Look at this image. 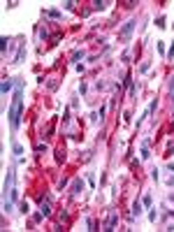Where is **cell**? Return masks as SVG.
<instances>
[{
	"label": "cell",
	"mask_w": 174,
	"mask_h": 232,
	"mask_svg": "<svg viewBox=\"0 0 174 232\" xmlns=\"http://www.w3.org/2000/svg\"><path fill=\"white\" fill-rule=\"evenodd\" d=\"M21 109H23V84L16 81V91H14V95H12V105H10V109H7V118H10L12 132H16L19 126H21Z\"/></svg>",
	"instance_id": "6da1fadb"
},
{
	"label": "cell",
	"mask_w": 174,
	"mask_h": 232,
	"mask_svg": "<svg viewBox=\"0 0 174 232\" xmlns=\"http://www.w3.org/2000/svg\"><path fill=\"white\" fill-rule=\"evenodd\" d=\"M12 188H14V165H12V167L7 169V174H5V181H2V197L10 195Z\"/></svg>",
	"instance_id": "7a4b0ae2"
},
{
	"label": "cell",
	"mask_w": 174,
	"mask_h": 232,
	"mask_svg": "<svg viewBox=\"0 0 174 232\" xmlns=\"http://www.w3.org/2000/svg\"><path fill=\"white\" fill-rule=\"evenodd\" d=\"M135 26H137V21H135V19H130L128 23H123V28L118 30V40H121V42H128V40H130V35H132V30H135Z\"/></svg>",
	"instance_id": "3957f363"
},
{
	"label": "cell",
	"mask_w": 174,
	"mask_h": 232,
	"mask_svg": "<svg viewBox=\"0 0 174 232\" xmlns=\"http://www.w3.org/2000/svg\"><path fill=\"white\" fill-rule=\"evenodd\" d=\"M149 146H151V137H144L142 139V149H139V158H142V160H149V158H151Z\"/></svg>",
	"instance_id": "277c9868"
},
{
	"label": "cell",
	"mask_w": 174,
	"mask_h": 232,
	"mask_svg": "<svg viewBox=\"0 0 174 232\" xmlns=\"http://www.w3.org/2000/svg\"><path fill=\"white\" fill-rule=\"evenodd\" d=\"M40 211H42L44 216H51V204H49V197H42V200H40Z\"/></svg>",
	"instance_id": "5b68a950"
},
{
	"label": "cell",
	"mask_w": 174,
	"mask_h": 232,
	"mask_svg": "<svg viewBox=\"0 0 174 232\" xmlns=\"http://www.w3.org/2000/svg\"><path fill=\"white\" fill-rule=\"evenodd\" d=\"M142 207H144V204H142L139 200H135V202H132V211H130V214H132V218H135V216H142V211H144Z\"/></svg>",
	"instance_id": "8992f818"
},
{
	"label": "cell",
	"mask_w": 174,
	"mask_h": 232,
	"mask_svg": "<svg viewBox=\"0 0 174 232\" xmlns=\"http://www.w3.org/2000/svg\"><path fill=\"white\" fill-rule=\"evenodd\" d=\"M23 58H26V42L19 47V53H16V58H14V63L19 65V63H23Z\"/></svg>",
	"instance_id": "52a82bcc"
},
{
	"label": "cell",
	"mask_w": 174,
	"mask_h": 232,
	"mask_svg": "<svg viewBox=\"0 0 174 232\" xmlns=\"http://www.w3.org/2000/svg\"><path fill=\"white\" fill-rule=\"evenodd\" d=\"M84 56H86V51H84V49H77V51L72 53V60H70V63H72V65H77V63H79V60H81Z\"/></svg>",
	"instance_id": "ba28073f"
},
{
	"label": "cell",
	"mask_w": 174,
	"mask_h": 232,
	"mask_svg": "<svg viewBox=\"0 0 174 232\" xmlns=\"http://www.w3.org/2000/svg\"><path fill=\"white\" fill-rule=\"evenodd\" d=\"M81 190H84V181H81V179H74L72 181V193H74V195H79Z\"/></svg>",
	"instance_id": "9c48e42d"
},
{
	"label": "cell",
	"mask_w": 174,
	"mask_h": 232,
	"mask_svg": "<svg viewBox=\"0 0 174 232\" xmlns=\"http://www.w3.org/2000/svg\"><path fill=\"white\" fill-rule=\"evenodd\" d=\"M14 84H16V81H12V79H5V81H2V86H0L2 95H7V93H10V91H12V86H14Z\"/></svg>",
	"instance_id": "30bf717a"
},
{
	"label": "cell",
	"mask_w": 174,
	"mask_h": 232,
	"mask_svg": "<svg viewBox=\"0 0 174 232\" xmlns=\"http://www.w3.org/2000/svg\"><path fill=\"white\" fill-rule=\"evenodd\" d=\"M114 227H116V214L111 211V214H109V221H107V225H105V230H107V232H111Z\"/></svg>",
	"instance_id": "8fae6325"
},
{
	"label": "cell",
	"mask_w": 174,
	"mask_h": 232,
	"mask_svg": "<svg viewBox=\"0 0 174 232\" xmlns=\"http://www.w3.org/2000/svg\"><path fill=\"white\" fill-rule=\"evenodd\" d=\"M2 211H5V214H10V211H14V200H10V197H5V202H2Z\"/></svg>",
	"instance_id": "7c38bea8"
},
{
	"label": "cell",
	"mask_w": 174,
	"mask_h": 232,
	"mask_svg": "<svg viewBox=\"0 0 174 232\" xmlns=\"http://www.w3.org/2000/svg\"><path fill=\"white\" fill-rule=\"evenodd\" d=\"M12 151H14V156H16V158H23V146H21V144H12Z\"/></svg>",
	"instance_id": "4fadbf2b"
},
{
	"label": "cell",
	"mask_w": 174,
	"mask_h": 232,
	"mask_svg": "<svg viewBox=\"0 0 174 232\" xmlns=\"http://www.w3.org/2000/svg\"><path fill=\"white\" fill-rule=\"evenodd\" d=\"M165 21H167V19H165V14H160L158 19H156V26H158L160 30H165V28H167V23H165Z\"/></svg>",
	"instance_id": "5bb4252c"
},
{
	"label": "cell",
	"mask_w": 174,
	"mask_h": 232,
	"mask_svg": "<svg viewBox=\"0 0 174 232\" xmlns=\"http://www.w3.org/2000/svg\"><path fill=\"white\" fill-rule=\"evenodd\" d=\"M107 5H109L107 0H95V2H93V10H98V12H100V10H105Z\"/></svg>",
	"instance_id": "9a60e30c"
},
{
	"label": "cell",
	"mask_w": 174,
	"mask_h": 232,
	"mask_svg": "<svg viewBox=\"0 0 174 232\" xmlns=\"http://www.w3.org/2000/svg\"><path fill=\"white\" fill-rule=\"evenodd\" d=\"M142 204L146 207V209H151V207H153V200H151V195H149V193H146V195L142 197Z\"/></svg>",
	"instance_id": "2e32d148"
},
{
	"label": "cell",
	"mask_w": 174,
	"mask_h": 232,
	"mask_svg": "<svg viewBox=\"0 0 174 232\" xmlns=\"http://www.w3.org/2000/svg\"><path fill=\"white\" fill-rule=\"evenodd\" d=\"M156 47H158L160 56H165V58H167V51H165V42H163V40H158V42H156Z\"/></svg>",
	"instance_id": "e0dca14e"
},
{
	"label": "cell",
	"mask_w": 174,
	"mask_h": 232,
	"mask_svg": "<svg viewBox=\"0 0 174 232\" xmlns=\"http://www.w3.org/2000/svg\"><path fill=\"white\" fill-rule=\"evenodd\" d=\"M7 47H10V37L5 35V37H2V40H0V49H2V53L7 51Z\"/></svg>",
	"instance_id": "ac0fdd59"
},
{
	"label": "cell",
	"mask_w": 174,
	"mask_h": 232,
	"mask_svg": "<svg viewBox=\"0 0 174 232\" xmlns=\"http://www.w3.org/2000/svg\"><path fill=\"white\" fill-rule=\"evenodd\" d=\"M42 218H44L42 211H35V214H33V223H35V225H37V223H42Z\"/></svg>",
	"instance_id": "d6986e66"
},
{
	"label": "cell",
	"mask_w": 174,
	"mask_h": 232,
	"mask_svg": "<svg viewBox=\"0 0 174 232\" xmlns=\"http://www.w3.org/2000/svg\"><path fill=\"white\" fill-rule=\"evenodd\" d=\"M37 35H40V40H47V37H49V30L40 26V28H37Z\"/></svg>",
	"instance_id": "ffe728a7"
},
{
	"label": "cell",
	"mask_w": 174,
	"mask_h": 232,
	"mask_svg": "<svg viewBox=\"0 0 174 232\" xmlns=\"http://www.w3.org/2000/svg\"><path fill=\"white\" fill-rule=\"evenodd\" d=\"M19 211H21V214H30V204H28V202H21V204H19Z\"/></svg>",
	"instance_id": "44dd1931"
},
{
	"label": "cell",
	"mask_w": 174,
	"mask_h": 232,
	"mask_svg": "<svg viewBox=\"0 0 174 232\" xmlns=\"http://www.w3.org/2000/svg\"><path fill=\"white\" fill-rule=\"evenodd\" d=\"M86 181H88V186H91V188H95V174H93V172H88V174H86Z\"/></svg>",
	"instance_id": "7402d4cb"
},
{
	"label": "cell",
	"mask_w": 174,
	"mask_h": 232,
	"mask_svg": "<svg viewBox=\"0 0 174 232\" xmlns=\"http://www.w3.org/2000/svg\"><path fill=\"white\" fill-rule=\"evenodd\" d=\"M149 221H151V223H156V221H158V211L153 209V207H151V211H149Z\"/></svg>",
	"instance_id": "603a6c76"
},
{
	"label": "cell",
	"mask_w": 174,
	"mask_h": 232,
	"mask_svg": "<svg viewBox=\"0 0 174 232\" xmlns=\"http://www.w3.org/2000/svg\"><path fill=\"white\" fill-rule=\"evenodd\" d=\"M47 16H51V19H60L63 14H60L58 10H49V12H47Z\"/></svg>",
	"instance_id": "cb8c5ba5"
},
{
	"label": "cell",
	"mask_w": 174,
	"mask_h": 232,
	"mask_svg": "<svg viewBox=\"0 0 174 232\" xmlns=\"http://www.w3.org/2000/svg\"><path fill=\"white\" fill-rule=\"evenodd\" d=\"M86 230H98V227H95V223H93V218H86Z\"/></svg>",
	"instance_id": "d4e9b609"
},
{
	"label": "cell",
	"mask_w": 174,
	"mask_h": 232,
	"mask_svg": "<svg viewBox=\"0 0 174 232\" xmlns=\"http://www.w3.org/2000/svg\"><path fill=\"white\" fill-rule=\"evenodd\" d=\"M149 68H151V60H144V63L139 65V72H149Z\"/></svg>",
	"instance_id": "484cf974"
},
{
	"label": "cell",
	"mask_w": 174,
	"mask_h": 232,
	"mask_svg": "<svg viewBox=\"0 0 174 232\" xmlns=\"http://www.w3.org/2000/svg\"><path fill=\"white\" fill-rule=\"evenodd\" d=\"M10 200H19V188H16V186H14V188H12V193H10Z\"/></svg>",
	"instance_id": "4316f807"
},
{
	"label": "cell",
	"mask_w": 174,
	"mask_h": 232,
	"mask_svg": "<svg viewBox=\"0 0 174 232\" xmlns=\"http://www.w3.org/2000/svg\"><path fill=\"white\" fill-rule=\"evenodd\" d=\"M74 5H77L74 0H65V2H63V7H65V10H74Z\"/></svg>",
	"instance_id": "83f0119b"
},
{
	"label": "cell",
	"mask_w": 174,
	"mask_h": 232,
	"mask_svg": "<svg viewBox=\"0 0 174 232\" xmlns=\"http://www.w3.org/2000/svg\"><path fill=\"white\" fill-rule=\"evenodd\" d=\"M56 86H58V81L53 79V81H49V84H47V88H49V91H56Z\"/></svg>",
	"instance_id": "f1b7e54d"
},
{
	"label": "cell",
	"mask_w": 174,
	"mask_h": 232,
	"mask_svg": "<svg viewBox=\"0 0 174 232\" xmlns=\"http://www.w3.org/2000/svg\"><path fill=\"white\" fill-rule=\"evenodd\" d=\"M167 58H169V60H174V42H172V47H169V51H167Z\"/></svg>",
	"instance_id": "f546056e"
},
{
	"label": "cell",
	"mask_w": 174,
	"mask_h": 232,
	"mask_svg": "<svg viewBox=\"0 0 174 232\" xmlns=\"http://www.w3.org/2000/svg\"><path fill=\"white\" fill-rule=\"evenodd\" d=\"M121 60H123V63H128V60H130V51H123V56H121Z\"/></svg>",
	"instance_id": "4dcf8cb0"
},
{
	"label": "cell",
	"mask_w": 174,
	"mask_h": 232,
	"mask_svg": "<svg viewBox=\"0 0 174 232\" xmlns=\"http://www.w3.org/2000/svg\"><path fill=\"white\" fill-rule=\"evenodd\" d=\"M68 121H70V109H65L63 111V123H68Z\"/></svg>",
	"instance_id": "1f68e13d"
},
{
	"label": "cell",
	"mask_w": 174,
	"mask_h": 232,
	"mask_svg": "<svg viewBox=\"0 0 174 232\" xmlns=\"http://www.w3.org/2000/svg\"><path fill=\"white\" fill-rule=\"evenodd\" d=\"M158 176H160L158 169H151V179H153V181H158Z\"/></svg>",
	"instance_id": "d6a6232c"
},
{
	"label": "cell",
	"mask_w": 174,
	"mask_h": 232,
	"mask_svg": "<svg viewBox=\"0 0 174 232\" xmlns=\"http://www.w3.org/2000/svg\"><path fill=\"white\" fill-rule=\"evenodd\" d=\"M60 221H63V223H68V221H70V216H68V211H63V214H60Z\"/></svg>",
	"instance_id": "836d02e7"
},
{
	"label": "cell",
	"mask_w": 174,
	"mask_h": 232,
	"mask_svg": "<svg viewBox=\"0 0 174 232\" xmlns=\"http://www.w3.org/2000/svg\"><path fill=\"white\" fill-rule=\"evenodd\" d=\"M167 186H174V176H167V181H165Z\"/></svg>",
	"instance_id": "e575fe53"
},
{
	"label": "cell",
	"mask_w": 174,
	"mask_h": 232,
	"mask_svg": "<svg viewBox=\"0 0 174 232\" xmlns=\"http://www.w3.org/2000/svg\"><path fill=\"white\" fill-rule=\"evenodd\" d=\"M169 91H174V77H169Z\"/></svg>",
	"instance_id": "d590c367"
},
{
	"label": "cell",
	"mask_w": 174,
	"mask_h": 232,
	"mask_svg": "<svg viewBox=\"0 0 174 232\" xmlns=\"http://www.w3.org/2000/svg\"><path fill=\"white\" fill-rule=\"evenodd\" d=\"M167 169H169V172H174V160H172V163H167Z\"/></svg>",
	"instance_id": "8d00e7d4"
},
{
	"label": "cell",
	"mask_w": 174,
	"mask_h": 232,
	"mask_svg": "<svg viewBox=\"0 0 174 232\" xmlns=\"http://www.w3.org/2000/svg\"><path fill=\"white\" fill-rule=\"evenodd\" d=\"M167 153H174V144H169V146H167Z\"/></svg>",
	"instance_id": "74e56055"
},
{
	"label": "cell",
	"mask_w": 174,
	"mask_h": 232,
	"mask_svg": "<svg viewBox=\"0 0 174 232\" xmlns=\"http://www.w3.org/2000/svg\"><path fill=\"white\" fill-rule=\"evenodd\" d=\"M167 200H169V202H174V195H167Z\"/></svg>",
	"instance_id": "f35d334b"
},
{
	"label": "cell",
	"mask_w": 174,
	"mask_h": 232,
	"mask_svg": "<svg viewBox=\"0 0 174 232\" xmlns=\"http://www.w3.org/2000/svg\"><path fill=\"white\" fill-rule=\"evenodd\" d=\"M172 102H174V91H172Z\"/></svg>",
	"instance_id": "ab89813d"
}]
</instances>
